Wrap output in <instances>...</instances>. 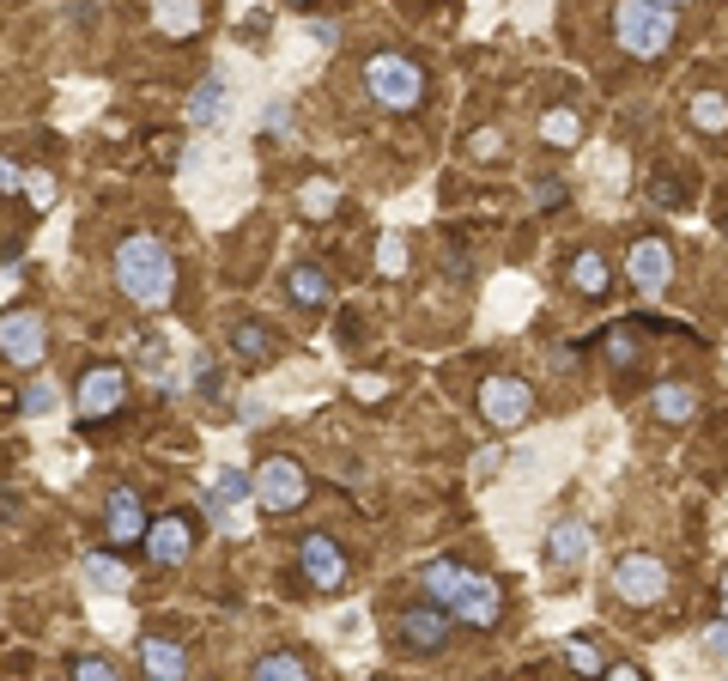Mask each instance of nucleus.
<instances>
[{
  "label": "nucleus",
  "mask_w": 728,
  "mask_h": 681,
  "mask_svg": "<svg viewBox=\"0 0 728 681\" xmlns=\"http://www.w3.org/2000/svg\"><path fill=\"white\" fill-rule=\"evenodd\" d=\"M419 584H425V597L462 627H498V614H504L498 584H492L486 572L462 567V560H432V567L419 572Z\"/></svg>",
  "instance_id": "nucleus-1"
},
{
  "label": "nucleus",
  "mask_w": 728,
  "mask_h": 681,
  "mask_svg": "<svg viewBox=\"0 0 728 681\" xmlns=\"http://www.w3.org/2000/svg\"><path fill=\"white\" fill-rule=\"evenodd\" d=\"M115 287H122L140 311H159L176 292V256L164 250L152 231H134V238H122V250H115Z\"/></svg>",
  "instance_id": "nucleus-2"
},
{
  "label": "nucleus",
  "mask_w": 728,
  "mask_h": 681,
  "mask_svg": "<svg viewBox=\"0 0 728 681\" xmlns=\"http://www.w3.org/2000/svg\"><path fill=\"white\" fill-rule=\"evenodd\" d=\"M674 31H680V19H674V7H661V0H619V12H614L619 49H626V56H637V61L668 56Z\"/></svg>",
  "instance_id": "nucleus-3"
},
{
  "label": "nucleus",
  "mask_w": 728,
  "mask_h": 681,
  "mask_svg": "<svg viewBox=\"0 0 728 681\" xmlns=\"http://www.w3.org/2000/svg\"><path fill=\"white\" fill-rule=\"evenodd\" d=\"M364 92H371L383 110H419L425 104V68L407 61V56H371Z\"/></svg>",
  "instance_id": "nucleus-4"
},
{
  "label": "nucleus",
  "mask_w": 728,
  "mask_h": 681,
  "mask_svg": "<svg viewBox=\"0 0 728 681\" xmlns=\"http://www.w3.org/2000/svg\"><path fill=\"white\" fill-rule=\"evenodd\" d=\"M250 493H255V505L262 511H297L310 499V474H304V462L297 457H267L262 474L250 481Z\"/></svg>",
  "instance_id": "nucleus-5"
},
{
  "label": "nucleus",
  "mask_w": 728,
  "mask_h": 681,
  "mask_svg": "<svg viewBox=\"0 0 728 681\" xmlns=\"http://www.w3.org/2000/svg\"><path fill=\"white\" fill-rule=\"evenodd\" d=\"M614 597L631 609H656L668 597V567L656 554H619L614 560Z\"/></svg>",
  "instance_id": "nucleus-6"
},
{
  "label": "nucleus",
  "mask_w": 728,
  "mask_h": 681,
  "mask_svg": "<svg viewBox=\"0 0 728 681\" xmlns=\"http://www.w3.org/2000/svg\"><path fill=\"white\" fill-rule=\"evenodd\" d=\"M479 414H486L498 432H510V427H523V420L535 414V390H528L523 378H486L479 383Z\"/></svg>",
  "instance_id": "nucleus-7"
},
{
  "label": "nucleus",
  "mask_w": 728,
  "mask_h": 681,
  "mask_svg": "<svg viewBox=\"0 0 728 681\" xmlns=\"http://www.w3.org/2000/svg\"><path fill=\"white\" fill-rule=\"evenodd\" d=\"M49 353V329L37 311H7L0 317V359H12V365H43Z\"/></svg>",
  "instance_id": "nucleus-8"
},
{
  "label": "nucleus",
  "mask_w": 728,
  "mask_h": 681,
  "mask_svg": "<svg viewBox=\"0 0 728 681\" xmlns=\"http://www.w3.org/2000/svg\"><path fill=\"white\" fill-rule=\"evenodd\" d=\"M297 572H304L316 590H346V578H353L346 554L328 542V535H316V530H310L304 542H297Z\"/></svg>",
  "instance_id": "nucleus-9"
},
{
  "label": "nucleus",
  "mask_w": 728,
  "mask_h": 681,
  "mask_svg": "<svg viewBox=\"0 0 728 681\" xmlns=\"http://www.w3.org/2000/svg\"><path fill=\"white\" fill-rule=\"evenodd\" d=\"M128 402V371L122 365H91L80 378V420H103Z\"/></svg>",
  "instance_id": "nucleus-10"
},
{
  "label": "nucleus",
  "mask_w": 728,
  "mask_h": 681,
  "mask_svg": "<svg viewBox=\"0 0 728 681\" xmlns=\"http://www.w3.org/2000/svg\"><path fill=\"white\" fill-rule=\"evenodd\" d=\"M140 542H146V554H152V567H182V560H189V548H194V523L189 518H146V535H140Z\"/></svg>",
  "instance_id": "nucleus-11"
},
{
  "label": "nucleus",
  "mask_w": 728,
  "mask_h": 681,
  "mask_svg": "<svg viewBox=\"0 0 728 681\" xmlns=\"http://www.w3.org/2000/svg\"><path fill=\"white\" fill-rule=\"evenodd\" d=\"M103 535H110L115 548H134L140 535H146V505H140L134 487H115V493L103 499Z\"/></svg>",
  "instance_id": "nucleus-12"
},
{
  "label": "nucleus",
  "mask_w": 728,
  "mask_h": 681,
  "mask_svg": "<svg viewBox=\"0 0 728 681\" xmlns=\"http://www.w3.org/2000/svg\"><path fill=\"white\" fill-rule=\"evenodd\" d=\"M626 268H631V287H644V292L674 287V250H668V238H637L631 256H626Z\"/></svg>",
  "instance_id": "nucleus-13"
},
{
  "label": "nucleus",
  "mask_w": 728,
  "mask_h": 681,
  "mask_svg": "<svg viewBox=\"0 0 728 681\" xmlns=\"http://www.w3.org/2000/svg\"><path fill=\"white\" fill-rule=\"evenodd\" d=\"M449 614L444 609H407L401 614V645L407 651H419V658H437V651L449 645Z\"/></svg>",
  "instance_id": "nucleus-14"
},
{
  "label": "nucleus",
  "mask_w": 728,
  "mask_h": 681,
  "mask_svg": "<svg viewBox=\"0 0 728 681\" xmlns=\"http://www.w3.org/2000/svg\"><path fill=\"white\" fill-rule=\"evenodd\" d=\"M285 292H292V304H304V311H322V304H334V280L322 262H297L292 274H285Z\"/></svg>",
  "instance_id": "nucleus-15"
},
{
  "label": "nucleus",
  "mask_w": 728,
  "mask_h": 681,
  "mask_svg": "<svg viewBox=\"0 0 728 681\" xmlns=\"http://www.w3.org/2000/svg\"><path fill=\"white\" fill-rule=\"evenodd\" d=\"M225 116H231V86L219 80V73H206L189 98V122L194 128H225Z\"/></svg>",
  "instance_id": "nucleus-16"
},
{
  "label": "nucleus",
  "mask_w": 728,
  "mask_h": 681,
  "mask_svg": "<svg viewBox=\"0 0 728 681\" xmlns=\"http://www.w3.org/2000/svg\"><path fill=\"white\" fill-rule=\"evenodd\" d=\"M243 499H250V474H243V469H219V474H213V481H206V487H201V505H206V511H213V518H219V523H225V518H231V511H237V505H243Z\"/></svg>",
  "instance_id": "nucleus-17"
},
{
  "label": "nucleus",
  "mask_w": 728,
  "mask_h": 681,
  "mask_svg": "<svg viewBox=\"0 0 728 681\" xmlns=\"http://www.w3.org/2000/svg\"><path fill=\"white\" fill-rule=\"evenodd\" d=\"M140 663H146V675H159V681H182V675H189V651H182L176 639H164V633L140 639Z\"/></svg>",
  "instance_id": "nucleus-18"
},
{
  "label": "nucleus",
  "mask_w": 728,
  "mask_h": 681,
  "mask_svg": "<svg viewBox=\"0 0 728 681\" xmlns=\"http://www.w3.org/2000/svg\"><path fill=\"white\" fill-rule=\"evenodd\" d=\"M570 287L583 292V299H601L607 287H614V268H607L601 250H577L570 256Z\"/></svg>",
  "instance_id": "nucleus-19"
},
{
  "label": "nucleus",
  "mask_w": 728,
  "mask_h": 681,
  "mask_svg": "<svg viewBox=\"0 0 728 681\" xmlns=\"http://www.w3.org/2000/svg\"><path fill=\"white\" fill-rule=\"evenodd\" d=\"M583 554H589V530H583L577 518H565V523L546 530V560H553V567H577Z\"/></svg>",
  "instance_id": "nucleus-20"
},
{
  "label": "nucleus",
  "mask_w": 728,
  "mask_h": 681,
  "mask_svg": "<svg viewBox=\"0 0 728 681\" xmlns=\"http://www.w3.org/2000/svg\"><path fill=\"white\" fill-rule=\"evenodd\" d=\"M231 347H237V359H243V365H267V359L280 353V347H273V336H267L262 323H237V329H231Z\"/></svg>",
  "instance_id": "nucleus-21"
},
{
  "label": "nucleus",
  "mask_w": 728,
  "mask_h": 681,
  "mask_svg": "<svg viewBox=\"0 0 728 681\" xmlns=\"http://www.w3.org/2000/svg\"><path fill=\"white\" fill-rule=\"evenodd\" d=\"M692 414H698V395L686 390V383H661V390H656V420H668V427H686Z\"/></svg>",
  "instance_id": "nucleus-22"
},
{
  "label": "nucleus",
  "mask_w": 728,
  "mask_h": 681,
  "mask_svg": "<svg viewBox=\"0 0 728 681\" xmlns=\"http://www.w3.org/2000/svg\"><path fill=\"white\" fill-rule=\"evenodd\" d=\"M152 19H159V31H171V37H194L201 7H194V0H152Z\"/></svg>",
  "instance_id": "nucleus-23"
},
{
  "label": "nucleus",
  "mask_w": 728,
  "mask_h": 681,
  "mask_svg": "<svg viewBox=\"0 0 728 681\" xmlns=\"http://www.w3.org/2000/svg\"><path fill=\"white\" fill-rule=\"evenodd\" d=\"M540 140H546V147H577V140H583L577 110H565V104L546 110V116H540Z\"/></svg>",
  "instance_id": "nucleus-24"
},
{
  "label": "nucleus",
  "mask_w": 728,
  "mask_h": 681,
  "mask_svg": "<svg viewBox=\"0 0 728 681\" xmlns=\"http://www.w3.org/2000/svg\"><path fill=\"white\" fill-rule=\"evenodd\" d=\"M297 208H304L310 220H328V213L341 208V189H334L328 177H310V183L297 189Z\"/></svg>",
  "instance_id": "nucleus-25"
},
{
  "label": "nucleus",
  "mask_w": 728,
  "mask_h": 681,
  "mask_svg": "<svg viewBox=\"0 0 728 681\" xmlns=\"http://www.w3.org/2000/svg\"><path fill=\"white\" fill-rule=\"evenodd\" d=\"M686 116H692L705 134H728V98L722 92H698L692 104H686Z\"/></svg>",
  "instance_id": "nucleus-26"
},
{
  "label": "nucleus",
  "mask_w": 728,
  "mask_h": 681,
  "mask_svg": "<svg viewBox=\"0 0 728 681\" xmlns=\"http://www.w3.org/2000/svg\"><path fill=\"white\" fill-rule=\"evenodd\" d=\"M85 578H91V590H103V597L128 590V567L122 560H110V554H85Z\"/></svg>",
  "instance_id": "nucleus-27"
},
{
  "label": "nucleus",
  "mask_w": 728,
  "mask_h": 681,
  "mask_svg": "<svg viewBox=\"0 0 728 681\" xmlns=\"http://www.w3.org/2000/svg\"><path fill=\"white\" fill-rule=\"evenodd\" d=\"M255 675H262V681H304L310 663L297 658V651H267V658L255 663Z\"/></svg>",
  "instance_id": "nucleus-28"
},
{
  "label": "nucleus",
  "mask_w": 728,
  "mask_h": 681,
  "mask_svg": "<svg viewBox=\"0 0 728 681\" xmlns=\"http://www.w3.org/2000/svg\"><path fill=\"white\" fill-rule=\"evenodd\" d=\"M565 663H570L577 675H601V670H607V658L589 645V639H565Z\"/></svg>",
  "instance_id": "nucleus-29"
},
{
  "label": "nucleus",
  "mask_w": 728,
  "mask_h": 681,
  "mask_svg": "<svg viewBox=\"0 0 728 681\" xmlns=\"http://www.w3.org/2000/svg\"><path fill=\"white\" fill-rule=\"evenodd\" d=\"M607 359H614L619 371L637 365V329H607Z\"/></svg>",
  "instance_id": "nucleus-30"
},
{
  "label": "nucleus",
  "mask_w": 728,
  "mask_h": 681,
  "mask_svg": "<svg viewBox=\"0 0 728 681\" xmlns=\"http://www.w3.org/2000/svg\"><path fill=\"white\" fill-rule=\"evenodd\" d=\"M24 189H31V208H37V213H49V208H55V196H61L49 171H24Z\"/></svg>",
  "instance_id": "nucleus-31"
},
{
  "label": "nucleus",
  "mask_w": 728,
  "mask_h": 681,
  "mask_svg": "<svg viewBox=\"0 0 728 681\" xmlns=\"http://www.w3.org/2000/svg\"><path fill=\"white\" fill-rule=\"evenodd\" d=\"M376 268H383V274H407V243L383 238V243H376Z\"/></svg>",
  "instance_id": "nucleus-32"
},
{
  "label": "nucleus",
  "mask_w": 728,
  "mask_h": 681,
  "mask_svg": "<svg viewBox=\"0 0 728 681\" xmlns=\"http://www.w3.org/2000/svg\"><path fill=\"white\" fill-rule=\"evenodd\" d=\"M73 675H80V681H110V675H122V670H115L110 658H98V651H91V658H73Z\"/></svg>",
  "instance_id": "nucleus-33"
},
{
  "label": "nucleus",
  "mask_w": 728,
  "mask_h": 681,
  "mask_svg": "<svg viewBox=\"0 0 728 681\" xmlns=\"http://www.w3.org/2000/svg\"><path fill=\"white\" fill-rule=\"evenodd\" d=\"M24 414H31V420H43V414H55V390H49V383H37V390L31 395H24Z\"/></svg>",
  "instance_id": "nucleus-34"
},
{
  "label": "nucleus",
  "mask_w": 728,
  "mask_h": 681,
  "mask_svg": "<svg viewBox=\"0 0 728 681\" xmlns=\"http://www.w3.org/2000/svg\"><path fill=\"white\" fill-rule=\"evenodd\" d=\"M0 196H24V171L0 152Z\"/></svg>",
  "instance_id": "nucleus-35"
},
{
  "label": "nucleus",
  "mask_w": 728,
  "mask_h": 681,
  "mask_svg": "<svg viewBox=\"0 0 728 681\" xmlns=\"http://www.w3.org/2000/svg\"><path fill=\"white\" fill-rule=\"evenodd\" d=\"M201 395H206V402H219V395H225V378L213 371V359H201Z\"/></svg>",
  "instance_id": "nucleus-36"
},
{
  "label": "nucleus",
  "mask_w": 728,
  "mask_h": 681,
  "mask_svg": "<svg viewBox=\"0 0 728 681\" xmlns=\"http://www.w3.org/2000/svg\"><path fill=\"white\" fill-rule=\"evenodd\" d=\"M565 201V183H535V208H558Z\"/></svg>",
  "instance_id": "nucleus-37"
},
{
  "label": "nucleus",
  "mask_w": 728,
  "mask_h": 681,
  "mask_svg": "<svg viewBox=\"0 0 728 681\" xmlns=\"http://www.w3.org/2000/svg\"><path fill=\"white\" fill-rule=\"evenodd\" d=\"M710 658H722V663H728V614H722L717 627H710Z\"/></svg>",
  "instance_id": "nucleus-38"
},
{
  "label": "nucleus",
  "mask_w": 728,
  "mask_h": 681,
  "mask_svg": "<svg viewBox=\"0 0 728 681\" xmlns=\"http://www.w3.org/2000/svg\"><path fill=\"white\" fill-rule=\"evenodd\" d=\"M474 159H498V134H492V128H479L474 134Z\"/></svg>",
  "instance_id": "nucleus-39"
},
{
  "label": "nucleus",
  "mask_w": 728,
  "mask_h": 681,
  "mask_svg": "<svg viewBox=\"0 0 728 681\" xmlns=\"http://www.w3.org/2000/svg\"><path fill=\"white\" fill-rule=\"evenodd\" d=\"M310 37H316V43H334V37H341V24H334V19H316V24H310Z\"/></svg>",
  "instance_id": "nucleus-40"
},
{
  "label": "nucleus",
  "mask_w": 728,
  "mask_h": 681,
  "mask_svg": "<svg viewBox=\"0 0 728 681\" xmlns=\"http://www.w3.org/2000/svg\"><path fill=\"white\" fill-rule=\"evenodd\" d=\"M601 675H614V681H637L644 670H637V663H614V670H601Z\"/></svg>",
  "instance_id": "nucleus-41"
},
{
  "label": "nucleus",
  "mask_w": 728,
  "mask_h": 681,
  "mask_svg": "<svg viewBox=\"0 0 728 681\" xmlns=\"http://www.w3.org/2000/svg\"><path fill=\"white\" fill-rule=\"evenodd\" d=\"M722 609H728V572H722Z\"/></svg>",
  "instance_id": "nucleus-42"
},
{
  "label": "nucleus",
  "mask_w": 728,
  "mask_h": 681,
  "mask_svg": "<svg viewBox=\"0 0 728 681\" xmlns=\"http://www.w3.org/2000/svg\"><path fill=\"white\" fill-rule=\"evenodd\" d=\"M661 7H680V0H661Z\"/></svg>",
  "instance_id": "nucleus-43"
},
{
  "label": "nucleus",
  "mask_w": 728,
  "mask_h": 681,
  "mask_svg": "<svg viewBox=\"0 0 728 681\" xmlns=\"http://www.w3.org/2000/svg\"><path fill=\"white\" fill-rule=\"evenodd\" d=\"M292 7H310V0H292Z\"/></svg>",
  "instance_id": "nucleus-44"
},
{
  "label": "nucleus",
  "mask_w": 728,
  "mask_h": 681,
  "mask_svg": "<svg viewBox=\"0 0 728 681\" xmlns=\"http://www.w3.org/2000/svg\"><path fill=\"white\" fill-rule=\"evenodd\" d=\"M0 511H12V505H7V499H0Z\"/></svg>",
  "instance_id": "nucleus-45"
}]
</instances>
